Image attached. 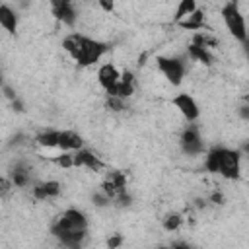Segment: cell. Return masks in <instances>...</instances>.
Listing matches in <instances>:
<instances>
[{
  "mask_svg": "<svg viewBox=\"0 0 249 249\" xmlns=\"http://www.w3.org/2000/svg\"><path fill=\"white\" fill-rule=\"evenodd\" d=\"M62 49L78 66H93L111 51V45L84 33H70L62 39Z\"/></svg>",
  "mask_w": 249,
  "mask_h": 249,
  "instance_id": "1",
  "label": "cell"
},
{
  "mask_svg": "<svg viewBox=\"0 0 249 249\" xmlns=\"http://www.w3.org/2000/svg\"><path fill=\"white\" fill-rule=\"evenodd\" d=\"M204 171L220 175L228 181L241 177V150L228 146H212L204 152Z\"/></svg>",
  "mask_w": 249,
  "mask_h": 249,
  "instance_id": "2",
  "label": "cell"
},
{
  "mask_svg": "<svg viewBox=\"0 0 249 249\" xmlns=\"http://www.w3.org/2000/svg\"><path fill=\"white\" fill-rule=\"evenodd\" d=\"M220 18L228 29V33L239 41V43H245L247 37H249V25H247V19L237 4V0H228L222 8H220Z\"/></svg>",
  "mask_w": 249,
  "mask_h": 249,
  "instance_id": "3",
  "label": "cell"
},
{
  "mask_svg": "<svg viewBox=\"0 0 249 249\" xmlns=\"http://www.w3.org/2000/svg\"><path fill=\"white\" fill-rule=\"evenodd\" d=\"M88 226H89V220H88V216H86L84 210H80V208H66L58 218H54L51 222V228L49 230H51V235L58 239L60 235H64L68 231L88 230Z\"/></svg>",
  "mask_w": 249,
  "mask_h": 249,
  "instance_id": "4",
  "label": "cell"
},
{
  "mask_svg": "<svg viewBox=\"0 0 249 249\" xmlns=\"http://www.w3.org/2000/svg\"><path fill=\"white\" fill-rule=\"evenodd\" d=\"M156 66L171 86H181L187 74V60L183 56H156Z\"/></svg>",
  "mask_w": 249,
  "mask_h": 249,
  "instance_id": "5",
  "label": "cell"
},
{
  "mask_svg": "<svg viewBox=\"0 0 249 249\" xmlns=\"http://www.w3.org/2000/svg\"><path fill=\"white\" fill-rule=\"evenodd\" d=\"M179 148H181V152L185 156H191V158H196V156L206 152L204 140L200 136V128L195 123H187V126L181 130V134H179Z\"/></svg>",
  "mask_w": 249,
  "mask_h": 249,
  "instance_id": "6",
  "label": "cell"
},
{
  "mask_svg": "<svg viewBox=\"0 0 249 249\" xmlns=\"http://www.w3.org/2000/svg\"><path fill=\"white\" fill-rule=\"evenodd\" d=\"M171 105L175 107V111L187 121V123H196L200 117V109L198 103L195 101V97L187 91H179L177 95L171 97Z\"/></svg>",
  "mask_w": 249,
  "mask_h": 249,
  "instance_id": "7",
  "label": "cell"
},
{
  "mask_svg": "<svg viewBox=\"0 0 249 249\" xmlns=\"http://www.w3.org/2000/svg\"><path fill=\"white\" fill-rule=\"evenodd\" d=\"M51 14L66 27H74L78 21V8L74 0H49Z\"/></svg>",
  "mask_w": 249,
  "mask_h": 249,
  "instance_id": "8",
  "label": "cell"
},
{
  "mask_svg": "<svg viewBox=\"0 0 249 249\" xmlns=\"http://www.w3.org/2000/svg\"><path fill=\"white\" fill-rule=\"evenodd\" d=\"M74 167H80V169H88V171H93V173H99L105 169V163L101 161L99 156H95L89 148H80L74 152Z\"/></svg>",
  "mask_w": 249,
  "mask_h": 249,
  "instance_id": "9",
  "label": "cell"
},
{
  "mask_svg": "<svg viewBox=\"0 0 249 249\" xmlns=\"http://www.w3.org/2000/svg\"><path fill=\"white\" fill-rule=\"evenodd\" d=\"M101 191H105L113 200L117 195H121L123 191H126V175L123 171H107L105 179L101 181Z\"/></svg>",
  "mask_w": 249,
  "mask_h": 249,
  "instance_id": "10",
  "label": "cell"
},
{
  "mask_svg": "<svg viewBox=\"0 0 249 249\" xmlns=\"http://www.w3.org/2000/svg\"><path fill=\"white\" fill-rule=\"evenodd\" d=\"M119 80H121V72L113 62H105L97 68V82L105 89V93H109L119 84Z\"/></svg>",
  "mask_w": 249,
  "mask_h": 249,
  "instance_id": "11",
  "label": "cell"
},
{
  "mask_svg": "<svg viewBox=\"0 0 249 249\" xmlns=\"http://www.w3.org/2000/svg\"><path fill=\"white\" fill-rule=\"evenodd\" d=\"M62 193V185L54 179L43 181V183H35L31 187V195L35 200H49V198H56Z\"/></svg>",
  "mask_w": 249,
  "mask_h": 249,
  "instance_id": "12",
  "label": "cell"
},
{
  "mask_svg": "<svg viewBox=\"0 0 249 249\" xmlns=\"http://www.w3.org/2000/svg\"><path fill=\"white\" fill-rule=\"evenodd\" d=\"M0 25L6 33L16 35L18 27H19V14L16 12V8H12L10 4H2L0 6Z\"/></svg>",
  "mask_w": 249,
  "mask_h": 249,
  "instance_id": "13",
  "label": "cell"
},
{
  "mask_svg": "<svg viewBox=\"0 0 249 249\" xmlns=\"http://www.w3.org/2000/svg\"><path fill=\"white\" fill-rule=\"evenodd\" d=\"M134 74L130 70H123L121 72V80L119 84L107 93V95H115V97H121V99H128L132 93H134Z\"/></svg>",
  "mask_w": 249,
  "mask_h": 249,
  "instance_id": "14",
  "label": "cell"
},
{
  "mask_svg": "<svg viewBox=\"0 0 249 249\" xmlns=\"http://www.w3.org/2000/svg\"><path fill=\"white\" fill-rule=\"evenodd\" d=\"M177 27L187 29V31H195V33L196 31H210V27L206 23V16H204V12L200 8H196L191 16H187L183 21H179Z\"/></svg>",
  "mask_w": 249,
  "mask_h": 249,
  "instance_id": "15",
  "label": "cell"
},
{
  "mask_svg": "<svg viewBox=\"0 0 249 249\" xmlns=\"http://www.w3.org/2000/svg\"><path fill=\"white\" fill-rule=\"evenodd\" d=\"M187 56L193 60V62H198L202 66H212L214 64V56L210 53V49L202 47V45H196V43H189L187 45Z\"/></svg>",
  "mask_w": 249,
  "mask_h": 249,
  "instance_id": "16",
  "label": "cell"
},
{
  "mask_svg": "<svg viewBox=\"0 0 249 249\" xmlns=\"http://www.w3.org/2000/svg\"><path fill=\"white\" fill-rule=\"evenodd\" d=\"M84 148V138L74 130H60L58 134V150L64 152H76Z\"/></svg>",
  "mask_w": 249,
  "mask_h": 249,
  "instance_id": "17",
  "label": "cell"
},
{
  "mask_svg": "<svg viewBox=\"0 0 249 249\" xmlns=\"http://www.w3.org/2000/svg\"><path fill=\"white\" fill-rule=\"evenodd\" d=\"M31 169L25 165V163H16V167L10 171V181H12V187H18V189H25L29 187L31 183Z\"/></svg>",
  "mask_w": 249,
  "mask_h": 249,
  "instance_id": "18",
  "label": "cell"
},
{
  "mask_svg": "<svg viewBox=\"0 0 249 249\" xmlns=\"http://www.w3.org/2000/svg\"><path fill=\"white\" fill-rule=\"evenodd\" d=\"M58 134H60V130L45 128V130L37 132L33 140H35V144H37V146H41V148H47V150L56 148V150H58Z\"/></svg>",
  "mask_w": 249,
  "mask_h": 249,
  "instance_id": "19",
  "label": "cell"
},
{
  "mask_svg": "<svg viewBox=\"0 0 249 249\" xmlns=\"http://www.w3.org/2000/svg\"><path fill=\"white\" fill-rule=\"evenodd\" d=\"M196 2H198V0H179V4H177V8H175V14H173V23L177 25V23L183 21L187 16H191V14L198 8Z\"/></svg>",
  "mask_w": 249,
  "mask_h": 249,
  "instance_id": "20",
  "label": "cell"
},
{
  "mask_svg": "<svg viewBox=\"0 0 249 249\" xmlns=\"http://www.w3.org/2000/svg\"><path fill=\"white\" fill-rule=\"evenodd\" d=\"M49 161L56 167H62V169H72L74 167V152H64L60 150L56 156H51Z\"/></svg>",
  "mask_w": 249,
  "mask_h": 249,
  "instance_id": "21",
  "label": "cell"
},
{
  "mask_svg": "<svg viewBox=\"0 0 249 249\" xmlns=\"http://www.w3.org/2000/svg\"><path fill=\"white\" fill-rule=\"evenodd\" d=\"M181 224H183V216H181L179 212H169V214H165V218L161 220V228H163L165 231H177V230L181 228Z\"/></svg>",
  "mask_w": 249,
  "mask_h": 249,
  "instance_id": "22",
  "label": "cell"
},
{
  "mask_svg": "<svg viewBox=\"0 0 249 249\" xmlns=\"http://www.w3.org/2000/svg\"><path fill=\"white\" fill-rule=\"evenodd\" d=\"M193 43L202 45V47H206V49H212V47L218 45V41H216L208 31H196V33L193 35Z\"/></svg>",
  "mask_w": 249,
  "mask_h": 249,
  "instance_id": "23",
  "label": "cell"
},
{
  "mask_svg": "<svg viewBox=\"0 0 249 249\" xmlns=\"http://www.w3.org/2000/svg\"><path fill=\"white\" fill-rule=\"evenodd\" d=\"M91 202H93V206H97V208H105V206H111V204H113V198H111L105 191L99 189L97 193H93Z\"/></svg>",
  "mask_w": 249,
  "mask_h": 249,
  "instance_id": "24",
  "label": "cell"
},
{
  "mask_svg": "<svg viewBox=\"0 0 249 249\" xmlns=\"http://www.w3.org/2000/svg\"><path fill=\"white\" fill-rule=\"evenodd\" d=\"M107 107H109L111 111H124V109H126V103H124V99H121V97L107 95Z\"/></svg>",
  "mask_w": 249,
  "mask_h": 249,
  "instance_id": "25",
  "label": "cell"
},
{
  "mask_svg": "<svg viewBox=\"0 0 249 249\" xmlns=\"http://www.w3.org/2000/svg\"><path fill=\"white\" fill-rule=\"evenodd\" d=\"M97 2V6L105 12V14H113L115 12V2L117 0H95Z\"/></svg>",
  "mask_w": 249,
  "mask_h": 249,
  "instance_id": "26",
  "label": "cell"
},
{
  "mask_svg": "<svg viewBox=\"0 0 249 249\" xmlns=\"http://www.w3.org/2000/svg\"><path fill=\"white\" fill-rule=\"evenodd\" d=\"M208 202H212V204H224V195H222L220 191H214V193L208 196Z\"/></svg>",
  "mask_w": 249,
  "mask_h": 249,
  "instance_id": "27",
  "label": "cell"
},
{
  "mask_svg": "<svg viewBox=\"0 0 249 249\" xmlns=\"http://www.w3.org/2000/svg\"><path fill=\"white\" fill-rule=\"evenodd\" d=\"M237 115L243 119V121H249V101L245 103V105H241L239 109H237Z\"/></svg>",
  "mask_w": 249,
  "mask_h": 249,
  "instance_id": "28",
  "label": "cell"
},
{
  "mask_svg": "<svg viewBox=\"0 0 249 249\" xmlns=\"http://www.w3.org/2000/svg\"><path fill=\"white\" fill-rule=\"evenodd\" d=\"M121 243H123V237H121V235H113V237L107 241V245H109V247H119Z\"/></svg>",
  "mask_w": 249,
  "mask_h": 249,
  "instance_id": "29",
  "label": "cell"
},
{
  "mask_svg": "<svg viewBox=\"0 0 249 249\" xmlns=\"http://www.w3.org/2000/svg\"><path fill=\"white\" fill-rule=\"evenodd\" d=\"M241 45H243V53H245V56H247V60H249V37H247V41L241 43Z\"/></svg>",
  "mask_w": 249,
  "mask_h": 249,
  "instance_id": "30",
  "label": "cell"
},
{
  "mask_svg": "<svg viewBox=\"0 0 249 249\" xmlns=\"http://www.w3.org/2000/svg\"><path fill=\"white\" fill-rule=\"evenodd\" d=\"M239 150H241V154H249V140H247V142H245V144H243Z\"/></svg>",
  "mask_w": 249,
  "mask_h": 249,
  "instance_id": "31",
  "label": "cell"
}]
</instances>
